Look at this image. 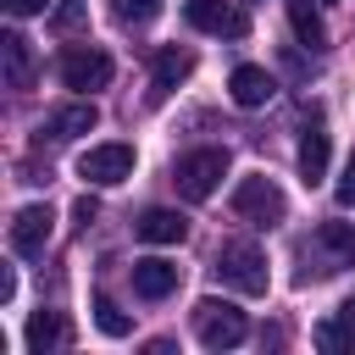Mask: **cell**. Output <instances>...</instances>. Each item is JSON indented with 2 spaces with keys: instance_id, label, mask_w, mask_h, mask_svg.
Returning a JSON list of instances; mask_svg holds the SVG:
<instances>
[{
  "instance_id": "1",
  "label": "cell",
  "mask_w": 355,
  "mask_h": 355,
  "mask_svg": "<svg viewBox=\"0 0 355 355\" xmlns=\"http://www.w3.org/2000/svg\"><path fill=\"white\" fill-rule=\"evenodd\" d=\"M344 266H355V227L349 222H322L300 244V283H322Z\"/></svg>"
},
{
  "instance_id": "2",
  "label": "cell",
  "mask_w": 355,
  "mask_h": 355,
  "mask_svg": "<svg viewBox=\"0 0 355 355\" xmlns=\"http://www.w3.org/2000/svg\"><path fill=\"white\" fill-rule=\"evenodd\" d=\"M216 277L227 283V288H239V294H266V255H261V244H250V239H227L222 250H216Z\"/></svg>"
},
{
  "instance_id": "3",
  "label": "cell",
  "mask_w": 355,
  "mask_h": 355,
  "mask_svg": "<svg viewBox=\"0 0 355 355\" xmlns=\"http://www.w3.org/2000/svg\"><path fill=\"white\" fill-rule=\"evenodd\" d=\"M222 178H227V150H216V144L189 150V155H178V166H172V183H178L183 200H211Z\"/></svg>"
},
{
  "instance_id": "4",
  "label": "cell",
  "mask_w": 355,
  "mask_h": 355,
  "mask_svg": "<svg viewBox=\"0 0 355 355\" xmlns=\"http://www.w3.org/2000/svg\"><path fill=\"white\" fill-rule=\"evenodd\" d=\"M194 333H200L205 349H233V344H244L250 322H244V311L233 300H200L194 305Z\"/></svg>"
},
{
  "instance_id": "5",
  "label": "cell",
  "mask_w": 355,
  "mask_h": 355,
  "mask_svg": "<svg viewBox=\"0 0 355 355\" xmlns=\"http://www.w3.org/2000/svg\"><path fill=\"white\" fill-rule=\"evenodd\" d=\"M78 178L83 183H94V189H116V183H128L133 178V144H89L83 155H78Z\"/></svg>"
},
{
  "instance_id": "6",
  "label": "cell",
  "mask_w": 355,
  "mask_h": 355,
  "mask_svg": "<svg viewBox=\"0 0 355 355\" xmlns=\"http://www.w3.org/2000/svg\"><path fill=\"white\" fill-rule=\"evenodd\" d=\"M283 211H288V200H283V189H277L272 178H244V183L233 189V216H244V222H255V227H277Z\"/></svg>"
},
{
  "instance_id": "7",
  "label": "cell",
  "mask_w": 355,
  "mask_h": 355,
  "mask_svg": "<svg viewBox=\"0 0 355 355\" xmlns=\"http://www.w3.org/2000/svg\"><path fill=\"white\" fill-rule=\"evenodd\" d=\"M183 17H189V28L216 33V39H244L250 33V17L239 11V0H183Z\"/></svg>"
},
{
  "instance_id": "8",
  "label": "cell",
  "mask_w": 355,
  "mask_h": 355,
  "mask_svg": "<svg viewBox=\"0 0 355 355\" xmlns=\"http://www.w3.org/2000/svg\"><path fill=\"white\" fill-rule=\"evenodd\" d=\"M50 227H55L50 205H22V211L11 216V250H17L22 261L44 255V244H50Z\"/></svg>"
},
{
  "instance_id": "9",
  "label": "cell",
  "mask_w": 355,
  "mask_h": 355,
  "mask_svg": "<svg viewBox=\"0 0 355 355\" xmlns=\"http://www.w3.org/2000/svg\"><path fill=\"white\" fill-rule=\"evenodd\" d=\"M61 83L67 89H105L111 83V55L105 50H67L61 55Z\"/></svg>"
},
{
  "instance_id": "10",
  "label": "cell",
  "mask_w": 355,
  "mask_h": 355,
  "mask_svg": "<svg viewBox=\"0 0 355 355\" xmlns=\"http://www.w3.org/2000/svg\"><path fill=\"white\" fill-rule=\"evenodd\" d=\"M189 72H194V50H183V44H161V50L150 55V94H155V100L172 94Z\"/></svg>"
},
{
  "instance_id": "11",
  "label": "cell",
  "mask_w": 355,
  "mask_h": 355,
  "mask_svg": "<svg viewBox=\"0 0 355 355\" xmlns=\"http://www.w3.org/2000/svg\"><path fill=\"white\" fill-rule=\"evenodd\" d=\"M94 122H100V111H94L89 100H72V105H55L39 133H44L50 144H67V139H78V133H94Z\"/></svg>"
},
{
  "instance_id": "12",
  "label": "cell",
  "mask_w": 355,
  "mask_h": 355,
  "mask_svg": "<svg viewBox=\"0 0 355 355\" xmlns=\"http://www.w3.org/2000/svg\"><path fill=\"white\" fill-rule=\"evenodd\" d=\"M178 283H183V272L172 261H161V255L133 261V294L139 300H166V294H178Z\"/></svg>"
},
{
  "instance_id": "13",
  "label": "cell",
  "mask_w": 355,
  "mask_h": 355,
  "mask_svg": "<svg viewBox=\"0 0 355 355\" xmlns=\"http://www.w3.org/2000/svg\"><path fill=\"white\" fill-rule=\"evenodd\" d=\"M227 94H233V105H244V111H255V105H266L272 94H277V83H272V72L266 67H233V78H227Z\"/></svg>"
},
{
  "instance_id": "14",
  "label": "cell",
  "mask_w": 355,
  "mask_h": 355,
  "mask_svg": "<svg viewBox=\"0 0 355 355\" xmlns=\"http://www.w3.org/2000/svg\"><path fill=\"white\" fill-rule=\"evenodd\" d=\"M327 128H322V116H311L305 122V133H300V178H305V189H316L322 178H327Z\"/></svg>"
},
{
  "instance_id": "15",
  "label": "cell",
  "mask_w": 355,
  "mask_h": 355,
  "mask_svg": "<svg viewBox=\"0 0 355 355\" xmlns=\"http://www.w3.org/2000/svg\"><path fill=\"white\" fill-rule=\"evenodd\" d=\"M133 233H139L144 244H183V239H189V216H183V211H166V205H150V211L133 222Z\"/></svg>"
},
{
  "instance_id": "16",
  "label": "cell",
  "mask_w": 355,
  "mask_h": 355,
  "mask_svg": "<svg viewBox=\"0 0 355 355\" xmlns=\"http://www.w3.org/2000/svg\"><path fill=\"white\" fill-rule=\"evenodd\" d=\"M0 72L6 89H33V44L22 33H0Z\"/></svg>"
},
{
  "instance_id": "17",
  "label": "cell",
  "mask_w": 355,
  "mask_h": 355,
  "mask_svg": "<svg viewBox=\"0 0 355 355\" xmlns=\"http://www.w3.org/2000/svg\"><path fill=\"white\" fill-rule=\"evenodd\" d=\"M22 338H28V349H33V355H50V349H61V344L72 338V327H67V316H61V311H33Z\"/></svg>"
},
{
  "instance_id": "18",
  "label": "cell",
  "mask_w": 355,
  "mask_h": 355,
  "mask_svg": "<svg viewBox=\"0 0 355 355\" xmlns=\"http://www.w3.org/2000/svg\"><path fill=\"white\" fill-rule=\"evenodd\" d=\"M288 28L305 50H327V28H322V11L311 0H288Z\"/></svg>"
},
{
  "instance_id": "19",
  "label": "cell",
  "mask_w": 355,
  "mask_h": 355,
  "mask_svg": "<svg viewBox=\"0 0 355 355\" xmlns=\"http://www.w3.org/2000/svg\"><path fill=\"white\" fill-rule=\"evenodd\" d=\"M316 344H322V349H355V300H344V305L316 327Z\"/></svg>"
},
{
  "instance_id": "20",
  "label": "cell",
  "mask_w": 355,
  "mask_h": 355,
  "mask_svg": "<svg viewBox=\"0 0 355 355\" xmlns=\"http://www.w3.org/2000/svg\"><path fill=\"white\" fill-rule=\"evenodd\" d=\"M111 11H116L122 28H144V22L161 17V0H111Z\"/></svg>"
},
{
  "instance_id": "21",
  "label": "cell",
  "mask_w": 355,
  "mask_h": 355,
  "mask_svg": "<svg viewBox=\"0 0 355 355\" xmlns=\"http://www.w3.org/2000/svg\"><path fill=\"white\" fill-rule=\"evenodd\" d=\"M94 327H100L105 338H128V333H133V322H128V311H116L111 300H94Z\"/></svg>"
},
{
  "instance_id": "22",
  "label": "cell",
  "mask_w": 355,
  "mask_h": 355,
  "mask_svg": "<svg viewBox=\"0 0 355 355\" xmlns=\"http://www.w3.org/2000/svg\"><path fill=\"white\" fill-rule=\"evenodd\" d=\"M83 22V0H61L55 6V28H78Z\"/></svg>"
},
{
  "instance_id": "23",
  "label": "cell",
  "mask_w": 355,
  "mask_h": 355,
  "mask_svg": "<svg viewBox=\"0 0 355 355\" xmlns=\"http://www.w3.org/2000/svg\"><path fill=\"white\" fill-rule=\"evenodd\" d=\"M338 205H355V155H349V166L338 178Z\"/></svg>"
},
{
  "instance_id": "24",
  "label": "cell",
  "mask_w": 355,
  "mask_h": 355,
  "mask_svg": "<svg viewBox=\"0 0 355 355\" xmlns=\"http://www.w3.org/2000/svg\"><path fill=\"white\" fill-rule=\"evenodd\" d=\"M94 216H100V205H94V200H89V194H83V200H78V205H72V222H78V227H89V222H94Z\"/></svg>"
},
{
  "instance_id": "25",
  "label": "cell",
  "mask_w": 355,
  "mask_h": 355,
  "mask_svg": "<svg viewBox=\"0 0 355 355\" xmlns=\"http://www.w3.org/2000/svg\"><path fill=\"white\" fill-rule=\"evenodd\" d=\"M44 6H50V0H6V11H11V17H39Z\"/></svg>"
}]
</instances>
